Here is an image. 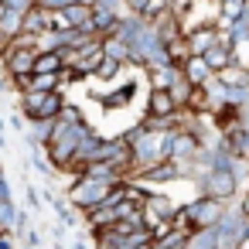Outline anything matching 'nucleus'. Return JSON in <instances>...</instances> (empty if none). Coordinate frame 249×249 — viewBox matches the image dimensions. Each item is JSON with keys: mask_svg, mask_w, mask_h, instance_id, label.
<instances>
[{"mask_svg": "<svg viewBox=\"0 0 249 249\" xmlns=\"http://www.w3.org/2000/svg\"><path fill=\"white\" fill-rule=\"evenodd\" d=\"M35 75H62V52H45L35 58Z\"/></svg>", "mask_w": 249, "mask_h": 249, "instance_id": "nucleus-3", "label": "nucleus"}, {"mask_svg": "<svg viewBox=\"0 0 249 249\" xmlns=\"http://www.w3.org/2000/svg\"><path fill=\"white\" fill-rule=\"evenodd\" d=\"M174 113H178V106H174L171 92L167 89H154L150 99H147V120H171Z\"/></svg>", "mask_w": 249, "mask_h": 249, "instance_id": "nucleus-1", "label": "nucleus"}, {"mask_svg": "<svg viewBox=\"0 0 249 249\" xmlns=\"http://www.w3.org/2000/svg\"><path fill=\"white\" fill-rule=\"evenodd\" d=\"M181 75H184L188 86H208V82H212V69H208L205 58H198V55H191V58L181 65Z\"/></svg>", "mask_w": 249, "mask_h": 249, "instance_id": "nucleus-2", "label": "nucleus"}]
</instances>
